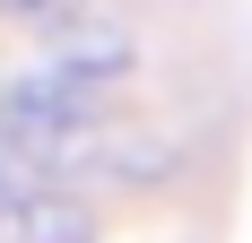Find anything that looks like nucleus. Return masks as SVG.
Instances as JSON below:
<instances>
[{
  "mask_svg": "<svg viewBox=\"0 0 252 243\" xmlns=\"http://www.w3.org/2000/svg\"><path fill=\"white\" fill-rule=\"evenodd\" d=\"M87 18H96V0H0V26H26V35H70Z\"/></svg>",
  "mask_w": 252,
  "mask_h": 243,
  "instance_id": "obj_2",
  "label": "nucleus"
},
{
  "mask_svg": "<svg viewBox=\"0 0 252 243\" xmlns=\"http://www.w3.org/2000/svg\"><path fill=\"white\" fill-rule=\"evenodd\" d=\"M0 243H96V209L78 182H35V191L0 200Z\"/></svg>",
  "mask_w": 252,
  "mask_h": 243,
  "instance_id": "obj_1",
  "label": "nucleus"
}]
</instances>
